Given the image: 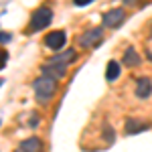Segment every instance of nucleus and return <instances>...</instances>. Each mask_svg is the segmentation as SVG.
<instances>
[{
  "mask_svg": "<svg viewBox=\"0 0 152 152\" xmlns=\"http://www.w3.org/2000/svg\"><path fill=\"white\" fill-rule=\"evenodd\" d=\"M75 51L69 49V51H63V53H57L55 57H51L43 65V75H47V77H53V79H61L65 73H67V65H69L71 61H75Z\"/></svg>",
  "mask_w": 152,
  "mask_h": 152,
  "instance_id": "1",
  "label": "nucleus"
},
{
  "mask_svg": "<svg viewBox=\"0 0 152 152\" xmlns=\"http://www.w3.org/2000/svg\"><path fill=\"white\" fill-rule=\"evenodd\" d=\"M6 59H8V53H6L4 49H0V67H4V63H6Z\"/></svg>",
  "mask_w": 152,
  "mask_h": 152,
  "instance_id": "13",
  "label": "nucleus"
},
{
  "mask_svg": "<svg viewBox=\"0 0 152 152\" xmlns=\"http://www.w3.org/2000/svg\"><path fill=\"white\" fill-rule=\"evenodd\" d=\"M53 20V10L49 6H39L35 12H33V18H31V24H28V31L35 33V31H43L47 28Z\"/></svg>",
  "mask_w": 152,
  "mask_h": 152,
  "instance_id": "3",
  "label": "nucleus"
},
{
  "mask_svg": "<svg viewBox=\"0 0 152 152\" xmlns=\"http://www.w3.org/2000/svg\"><path fill=\"white\" fill-rule=\"evenodd\" d=\"M18 148H23L26 152H43V142L39 138H35V136H31V138H24Z\"/></svg>",
  "mask_w": 152,
  "mask_h": 152,
  "instance_id": "9",
  "label": "nucleus"
},
{
  "mask_svg": "<svg viewBox=\"0 0 152 152\" xmlns=\"http://www.w3.org/2000/svg\"><path fill=\"white\" fill-rule=\"evenodd\" d=\"M140 55H138V51L136 49H126V53H124V57H122V63L124 65H128V67H138L140 65Z\"/></svg>",
  "mask_w": 152,
  "mask_h": 152,
  "instance_id": "10",
  "label": "nucleus"
},
{
  "mask_svg": "<svg viewBox=\"0 0 152 152\" xmlns=\"http://www.w3.org/2000/svg\"><path fill=\"white\" fill-rule=\"evenodd\" d=\"M144 130H148V124L146 122H140L136 118H128L126 120V134H140Z\"/></svg>",
  "mask_w": 152,
  "mask_h": 152,
  "instance_id": "8",
  "label": "nucleus"
},
{
  "mask_svg": "<svg viewBox=\"0 0 152 152\" xmlns=\"http://www.w3.org/2000/svg\"><path fill=\"white\" fill-rule=\"evenodd\" d=\"M104 136H105V140L110 142V144L114 142V132H112V128H110V126H105V128H104Z\"/></svg>",
  "mask_w": 152,
  "mask_h": 152,
  "instance_id": "12",
  "label": "nucleus"
},
{
  "mask_svg": "<svg viewBox=\"0 0 152 152\" xmlns=\"http://www.w3.org/2000/svg\"><path fill=\"white\" fill-rule=\"evenodd\" d=\"M10 39H12V37L8 35V33H0V43H8Z\"/></svg>",
  "mask_w": 152,
  "mask_h": 152,
  "instance_id": "15",
  "label": "nucleus"
},
{
  "mask_svg": "<svg viewBox=\"0 0 152 152\" xmlns=\"http://www.w3.org/2000/svg\"><path fill=\"white\" fill-rule=\"evenodd\" d=\"M94 0H73V4L75 6H87V4H91Z\"/></svg>",
  "mask_w": 152,
  "mask_h": 152,
  "instance_id": "14",
  "label": "nucleus"
},
{
  "mask_svg": "<svg viewBox=\"0 0 152 152\" xmlns=\"http://www.w3.org/2000/svg\"><path fill=\"white\" fill-rule=\"evenodd\" d=\"M136 0H124V4H134Z\"/></svg>",
  "mask_w": 152,
  "mask_h": 152,
  "instance_id": "16",
  "label": "nucleus"
},
{
  "mask_svg": "<svg viewBox=\"0 0 152 152\" xmlns=\"http://www.w3.org/2000/svg\"><path fill=\"white\" fill-rule=\"evenodd\" d=\"M150 37H152V26H150Z\"/></svg>",
  "mask_w": 152,
  "mask_h": 152,
  "instance_id": "20",
  "label": "nucleus"
},
{
  "mask_svg": "<svg viewBox=\"0 0 152 152\" xmlns=\"http://www.w3.org/2000/svg\"><path fill=\"white\" fill-rule=\"evenodd\" d=\"M146 55H148V59H152V53H146Z\"/></svg>",
  "mask_w": 152,
  "mask_h": 152,
  "instance_id": "18",
  "label": "nucleus"
},
{
  "mask_svg": "<svg viewBox=\"0 0 152 152\" xmlns=\"http://www.w3.org/2000/svg\"><path fill=\"white\" fill-rule=\"evenodd\" d=\"M120 69H122V65L118 61H110L107 67H105V79L107 81H116L118 77H120Z\"/></svg>",
  "mask_w": 152,
  "mask_h": 152,
  "instance_id": "11",
  "label": "nucleus"
},
{
  "mask_svg": "<svg viewBox=\"0 0 152 152\" xmlns=\"http://www.w3.org/2000/svg\"><path fill=\"white\" fill-rule=\"evenodd\" d=\"M65 41H67V35L63 33V31H53V33H49L45 37V45H47L51 51H61L63 45H65Z\"/></svg>",
  "mask_w": 152,
  "mask_h": 152,
  "instance_id": "5",
  "label": "nucleus"
},
{
  "mask_svg": "<svg viewBox=\"0 0 152 152\" xmlns=\"http://www.w3.org/2000/svg\"><path fill=\"white\" fill-rule=\"evenodd\" d=\"M33 87H35L37 102L39 104H47L49 99L55 95V91H57V79L47 77V75H41L39 79H35Z\"/></svg>",
  "mask_w": 152,
  "mask_h": 152,
  "instance_id": "2",
  "label": "nucleus"
},
{
  "mask_svg": "<svg viewBox=\"0 0 152 152\" xmlns=\"http://www.w3.org/2000/svg\"><path fill=\"white\" fill-rule=\"evenodd\" d=\"M124 18H126L124 8H114V10H107L104 14V26H107V28H116V26H120V24L124 23Z\"/></svg>",
  "mask_w": 152,
  "mask_h": 152,
  "instance_id": "4",
  "label": "nucleus"
},
{
  "mask_svg": "<svg viewBox=\"0 0 152 152\" xmlns=\"http://www.w3.org/2000/svg\"><path fill=\"white\" fill-rule=\"evenodd\" d=\"M150 94H152V81L148 77H140V79L136 81V97L146 99Z\"/></svg>",
  "mask_w": 152,
  "mask_h": 152,
  "instance_id": "7",
  "label": "nucleus"
},
{
  "mask_svg": "<svg viewBox=\"0 0 152 152\" xmlns=\"http://www.w3.org/2000/svg\"><path fill=\"white\" fill-rule=\"evenodd\" d=\"M2 83H4V79H0V87H2Z\"/></svg>",
  "mask_w": 152,
  "mask_h": 152,
  "instance_id": "19",
  "label": "nucleus"
},
{
  "mask_svg": "<svg viewBox=\"0 0 152 152\" xmlns=\"http://www.w3.org/2000/svg\"><path fill=\"white\" fill-rule=\"evenodd\" d=\"M102 28H91V31H87V33H83L79 39H77V43L81 45V47H95L99 41H102Z\"/></svg>",
  "mask_w": 152,
  "mask_h": 152,
  "instance_id": "6",
  "label": "nucleus"
},
{
  "mask_svg": "<svg viewBox=\"0 0 152 152\" xmlns=\"http://www.w3.org/2000/svg\"><path fill=\"white\" fill-rule=\"evenodd\" d=\"M14 152H26V150H23V148H18V150H14Z\"/></svg>",
  "mask_w": 152,
  "mask_h": 152,
  "instance_id": "17",
  "label": "nucleus"
}]
</instances>
